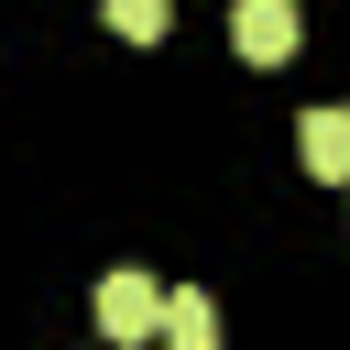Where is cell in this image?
Here are the masks:
<instances>
[{
  "instance_id": "3957f363",
  "label": "cell",
  "mask_w": 350,
  "mask_h": 350,
  "mask_svg": "<svg viewBox=\"0 0 350 350\" xmlns=\"http://www.w3.org/2000/svg\"><path fill=\"white\" fill-rule=\"evenodd\" d=\"M295 153H306V175L350 186V109H306V120H295Z\"/></svg>"
},
{
  "instance_id": "6da1fadb",
  "label": "cell",
  "mask_w": 350,
  "mask_h": 350,
  "mask_svg": "<svg viewBox=\"0 0 350 350\" xmlns=\"http://www.w3.org/2000/svg\"><path fill=\"white\" fill-rule=\"evenodd\" d=\"M153 317H164V284L120 262V273L98 284V339H109V350H131V339H153Z\"/></svg>"
},
{
  "instance_id": "5b68a950",
  "label": "cell",
  "mask_w": 350,
  "mask_h": 350,
  "mask_svg": "<svg viewBox=\"0 0 350 350\" xmlns=\"http://www.w3.org/2000/svg\"><path fill=\"white\" fill-rule=\"evenodd\" d=\"M109 11V33H131V44H153L164 22H175V0H98Z\"/></svg>"
},
{
  "instance_id": "277c9868",
  "label": "cell",
  "mask_w": 350,
  "mask_h": 350,
  "mask_svg": "<svg viewBox=\"0 0 350 350\" xmlns=\"http://www.w3.org/2000/svg\"><path fill=\"white\" fill-rule=\"evenodd\" d=\"M153 339H164V350H219V306H208L197 284H175L164 317H153Z\"/></svg>"
},
{
  "instance_id": "7a4b0ae2",
  "label": "cell",
  "mask_w": 350,
  "mask_h": 350,
  "mask_svg": "<svg viewBox=\"0 0 350 350\" xmlns=\"http://www.w3.org/2000/svg\"><path fill=\"white\" fill-rule=\"evenodd\" d=\"M295 33H306V22H295V0H230V44H241L252 66H284V55H295Z\"/></svg>"
}]
</instances>
